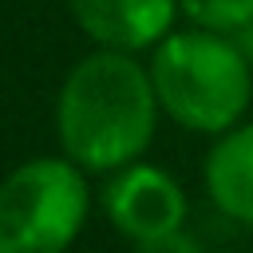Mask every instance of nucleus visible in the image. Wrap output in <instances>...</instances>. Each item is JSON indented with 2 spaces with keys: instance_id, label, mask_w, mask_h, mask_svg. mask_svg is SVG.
I'll return each instance as SVG.
<instances>
[{
  "instance_id": "obj_1",
  "label": "nucleus",
  "mask_w": 253,
  "mask_h": 253,
  "mask_svg": "<svg viewBox=\"0 0 253 253\" xmlns=\"http://www.w3.org/2000/svg\"><path fill=\"white\" fill-rule=\"evenodd\" d=\"M158 115L150 67L134 51L99 47L67 71L55 99V134L75 166L111 174L146 154Z\"/></svg>"
},
{
  "instance_id": "obj_2",
  "label": "nucleus",
  "mask_w": 253,
  "mask_h": 253,
  "mask_svg": "<svg viewBox=\"0 0 253 253\" xmlns=\"http://www.w3.org/2000/svg\"><path fill=\"white\" fill-rule=\"evenodd\" d=\"M150 79L166 119L190 134H221L253 103V63L233 36L186 28L150 47Z\"/></svg>"
},
{
  "instance_id": "obj_3",
  "label": "nucleus",
  "mask_w": 253,
  "mask_h": 253,
  "mask_svg": "<svg viewBox=\"0 0 253 253\" xmlns=\"http://www.w3.org/2000/svg\"><path fill=\"white\" fill-rule=\"evenodd\" d=\"M91 210L83 166L32 158L0 182V253H63Z\"/></svg>"
},
{
  "instance_id": "obj_4",
  "label": "nucleus",
  "mask_w": 253,
  "mask_h": 253,
  "mask_svg": "<svg viewBox=\"0 0 253 253\" xmlns=\"http://www.w3.org/2000/svg\"><path fill=\"white\" fill-rule=\"evenodd\" d=\"M99 202H103V213L111 217V225L130 241H146V237L182 229L186 213H190L182 182L142 158L111 170Z\"/></svg>"
},
{
  "instance_id": "obj_5",
  "label": "nucleus",
  "mask_w": 253,
  "mask_h": 253,
  "mask_svg": "<svg viewBox=\"0 0 253 253\" xmlns=\"http://www.w3.org/2000/svg\"><path fill=\"white\" fill-rule=\"evenodd\" d=\"M75 24L99 43L119 51H146L174 32L178 0H67Z\"/></svg>"
},
{
  "instance_id": "obj_6",
  "label": "nucleus",
  "mask_w": 253,
  "mask_h": 253,
  "mask_svg": "<svg viewBox=\"0 0 253 253\" xmlns=\"http://www.w3.org/2000/svg\"><path fill=\"white\" fill-rule=\"evenodd\" d=\"M202 186L221 217L253 225V119L213 134V146L202 162Z\"/></svg>"
},
{
  "instance_id": "obj_7",
  "label": "nucleus",
  "mask_w": 253,
  "mask_h": 253,
  "mask_svg": "<svg viewBox=\"0 0 253 253\" xmlns=\"http://www.w3.org/2000/svg\"><path fill=\"white\" fill-rule=\"evenodd\" d=\"M178 8L194 28L221 36H233L253 20V0H178Z\"/></svg>"
},
{
  "instance_id": "obj_8",
  "label": "nucleus",
  "mask_w": 253,
  "mask_h": 253,
  "mask_svg": "<svg viewBox=\"0 0 253 253\" xmlns=\"http://www.w3.org/2000/svg\"><path fill=\"white\" fill-rule=\"evenodd\" d=\"M134 253H206V245L182 225V229H170V233H158V237L134 241Z\"/></svg>"
},
{
  "instance_id": "obj_9",
  "label": "nucleus",
  "mask_w": 253,
  "mask_h": 253,
  "mask_svg": "<svg viewBox=\"0 0 253 253\" xmlns=\"http://www.w3.org/2000/svg\"><path fill=\"white\" fill-rule=\"evenodd\" d=\"M233 40H237V47H241V51L249 55V63H253V20H249V24L241 28V32H233Z\"/></svg>"
},
{
  "instance_id": "obj_10",
  "label": "nucleus",
  "mask_w": 253,
  "mask_h": 253,
  "mask_svg": "<svg viewBox=\"0 0 253 253\" xmlns=\"http://www.w3.org/2000/svg\"><path fill=\"white\" fill-rule=\"evenodd\" d=\"M249 253H253V245H249Z\"/></svg>"
}]
</instances>
